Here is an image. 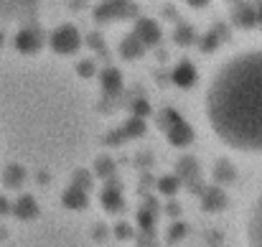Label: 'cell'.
<instances>
[{"mask_svg": "<svg viewBox=\"0 0 262 247\" xmlns=\"http://www.w3.org/2000/svg\"><path fill=\"white\" fill-rule=\"evenodd\" d=\"M201 115L222 148L262 156V49H239L211 69Z\"/></svg>", "mask_w": 262, "mask_h": 247, "instance_id": "6da1fadb", "label": "cell"}, {"mask_svg": "<svg viewBox=\"0 0 262 247\" xmlns=\"http://www.w3.org/2000/svg\"><path fill=\"white\" fill-rule=\"evenodd\" d=\"M242 240H245V247H262V189L247 204V212L242 219Z\"/></svg>", "mask_w": 262, "mask_h": 247, "instance_id": "7a4b0ae2", "label": "cell"}]
</instances>
